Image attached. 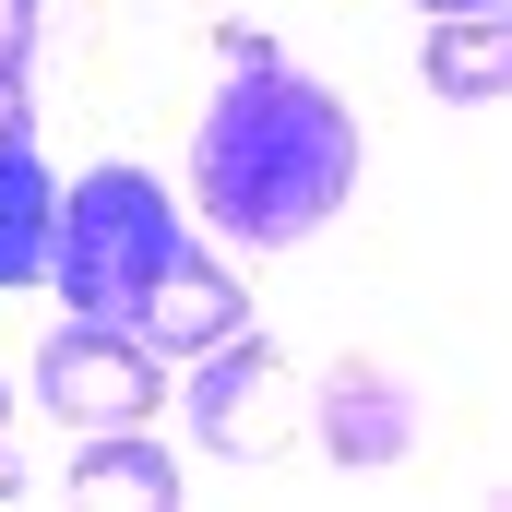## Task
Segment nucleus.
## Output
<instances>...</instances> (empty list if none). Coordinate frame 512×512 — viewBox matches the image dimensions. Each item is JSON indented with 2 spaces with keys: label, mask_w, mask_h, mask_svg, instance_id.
Returning <instances> with one entry per match:
<instances>
[{
  "label": "nucleus",
  "mask_w": 512,
  "mask_h": 512,
  "mask_svg": "<svg viewBox=\"0 0 512 512\" xmlns=\"http://www.w3.org/2000/svg\"><path fill=\"white\" fill-rule=\"evenodd\" d=\"M346 179H358V120H346V96L310 84V72H286V60H262V48H239V72L215 84V108L191 131V191H203L215 239H239V251H298V239L346 203Z\"/></svg>",
  "instance_id": "nucleus-1"
},
{
  "label": "nucleus",
  "mask_w": 512,
  "mask_h": 512,
  "mask_svg": "<svg viewBox=\"0 0 512 512\" xmlns=\"http://www.w3.org/2000/svg\"><path fill=\"white\" fill-rule=\"evenodd\" d=\"M191 251V227H179V203L143 179V167H96V179H72L60 191V239H48V274H60V298L84 310V322H143V298H155V274Z\"/></svg>",
  "instance_id": "nucleus-2"
},
{
  "label": "nucleus",
  "mask_w": 512,
  "mask_h": 512,
  "mask_svg": "<svg viewBox=\"0 0 512 512\" xmlns=\"http://www.w3.org/2000/svg\"><path fill=\"white\" fill-rule=\"evenodd\" d=\"M36 393L72 417V429H155V346L120 334V322H60L36 346Z\"/></svg>",
  "instance_id": "nucleus-3"
},
{
  "label": "nucleus",
  "mask_w": 512,
  "mask_h": 512,
  "mask_svg": "<svg viewBox=\"0 0 512 512\" xmlns=\"http://www.w3.org/2000/svg\"><path fill=\"white\" fill-rule=\"evenodd\" d=\"M191 429H203V453H274L286 441V370L251 334H227V346L191 358Z\"/></svg>",
  "instance_id": "nucleus-4"
},
{
  "label": "nucleus",
  "mask_w": 512,
  "mask_h": 512,
  "mask_svg": "<svg viewBox=\"0 0 512 512\" xmlns=\"http://www.w3.org/2000/svg\"><path fill=\"white\" fill-rule=\"evenodd\" d=\"M310 429H322V453L334 465H405V441H417V393L370 370V358H346L334 382L310 393Z\"/></svg>",
  "instance_id": "nucleus-5"
},
{
  "label": "nucleus",
  "mask_w": 512,
  "mask_h": 512,
  "mask_svg": "<svg viewBox=\"0 0 512 512\" xmlns=\"http://www.w3.org/2000/svg\"><path fill=\"white\" fill-rule=\"evenodd\" d=\"M239 322H251V298H239L203 251H179L167 274H155V298H143V322H131V334H143L155 358H203V346H227Z\"/></svg>",
  "instance_id": "nucleus-6"
},
{
  "label": "nucleus",
  "mask_w": 512,
  "mask_h": 512,
  "mask_svg": "<svg viewBox=\"0 0 512 512\" xmlns=\"http://www.w3.org/2000/svg\"><path fill=\"white\" fill-rule=\"evenodd\" d=\"M48 239H60V191H48L36 143L0 131V286H36L48 274Z\"/></svg>",
  "instance_id": "nucleus-7"
},
{
  "label": "nucleus",
  "mask_w": 512,
  "mask_h": 512,
  "mask_svg": "<svg viewBox=\"0 0 512 512\" xmlns=\"http://www.w3.org/2000/svg\"><path fill=\"white\" fill-rule=\"evenodd\" d=\"M417 72H429V96H501L512 84V12H441Z\"/></svg>",
  "instance_id": "nucleus-8"
},
{
  "label": "nucleus",
  "mask_w": 512,
  "mask_h": 512,
  "mask_svg": "<svg viewBox=\"0 0 512 512\" xmlns=\"http://www.w3.org/2000/svg\"><path fill=\"white\" fill-rule=\"evenodd\" d=\"M72 489H84V501H143V512H155V501H179V465H167L143 429H84Z\"/></svg>",
  "instance_id": "nucleus-9"
},
{
  "label": "nucleus",
  "mask_w": 512,
  "mask_h": 512,
  "mask_svg": "<svg viewBox=\"0 0 512 512\" xmlns=\"http://www.w3.org/2000/svg\"><path fill=\"white\" fill-rule=\"evenodd\" d=\"M24 48H36V0H0V131H24Z\"/></svg>",
  "instance_id": "nucleus-10"
},
{
  "label": "nucleus",
  "mask_w": 512,
  "mask_h": 512,
  "mask_svg": "<svg viewBox=\"0 0 512 512\" xmlns=\"http://www.w3.org/2000/svg\"><path fill=\"white\" fill-rule=\"evenodd\" d=\"M417 12H512V0H417Z\"/></svg>",
  "instance_id": "nucleus-11"
},
{
  "label": "nucleus",
  "mask_w": 512,
  "mask_h": 512,
  "mask_svg": "<svg viewBox=\"0 0 512 512\" xmlns=\"http://www.w3.org/2000/svg\"><path fill=\"white\" fill-rule=\"evenodd\" d=\"M0 429H12V393H0Z\"/></svg>",
  "instance_id": "nucleus-12"
}]
</instances>
